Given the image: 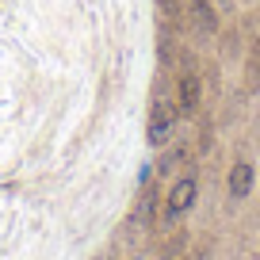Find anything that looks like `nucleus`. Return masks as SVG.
<instances>
[{"label":"nucleus","mask_w":260,"mask_h":260,"mask_svg":"<svg viewBox=\"0 0 260 260\" xmlns=\"http://www.w3.org/2000/svg\"><path fill=\"white\" fill-rule=\"evenodd\" d=\"M172 122H176V107H172L169 100H161V104L153 107V115H149V142H153V146L169 142V134H172Z\"/></svg>","instance_id":"f257e3e1"},{"label":"nucleus","mask_w":260,"mask_h":260,"mask_svg":"<svg viewBox=\"0 0 260 260\" xmlns=\"http://www.w3.org/2000/svg\"><path fill=\"white\" fill-rule=\"evenodd\" d=\"M249 88L256 92L260 88V42L252 39V50H249Z\"/></svg>","instance_id":"423d86ee"},{"label":"nucleus","mask_w":260,"mask_h":260,"mask_svg":"<svg viewBox=\"0 0 260 260\" xmlns=\"http://www.w3.org/2000/svg\"><path fill=\"white\" fill-rule=\"evenodd\" d=\"M195 203V180L187 176V180H180L176 187L169 191V218H176V214H184L187 207Z\"/></svg>","instance_id":"f03ea898"},{"label":"nucleus","mask_w":260,"mask_h":260,"mask_svg":"<svg viewBox=\"0 0 260 260\" xmlns=\"http://www.w3.org/2000/svg\"><path fill=\"white\" fill-rule=\"evenodd\" d=\"M252 191V165H245V161H237L234 169H230V195H249Z\"/></svg>","instance_id":"7ed1b4c3"},{"label":"nucleus","mask_w":260,"mask_h":260,"mask_svg":"<svg viewBox=\"0 0 260 260\" xmlns=\"http://www.w3.org/2000/svg\"><path fill=\"white\" fill-rule=\"evenodd\" d=\"M195 104H199V81H195V73H184L180 77V107L191 111Z\"/></svg>","instance_id":"20e7f679"},{"label":"nucleus","mask_w":260,"mask_h":260,"mask_svg":"<svg viewBox=\"0 0 260 260\" xmlns=\"http://www.w3.org/2000/svg\"><path fill=\"white\" fill-rule=\"evenodd\" d=\"M191 12H195V23L203 27V31H214V12L207 0H191Z\"/></svg>","instance_id":"39448f33"},{"label":"nucleus","mask_w":260,"mask_h":260,"mask_svg":"<svg viewBox=\"0 0 260 260\" xmlns=\"http://www.w3.org/2000/svg\"><path fill=\"white\" fill-rule=\"evenodd\" d=\"M165 4V12H176V0H161Z\"/></svg>","instance_id":"0eeeda50"}]
</instances>
